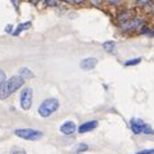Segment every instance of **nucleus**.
Masks as SVG:
<instances>
[{
  "label": "nucleus",
  "mask_w": 154,
  "mask_h": 154,
  "mask_svg": "<svg viewBox=\"0 0 154 154\" xmlns=\"http://www.w3.org/2000/svg\"><path fill=\"white\" fill-rule=\"evenodd\" d=\"M108 2L110 4H117V3H119V0H108Z\"/></svg>",
  "instance_id": "nucleus-23"
},
{
  "label": "nucleus",
  "mask_w": 154,
  "mask_h": 154,
  "mask_svg": "<svg viewBox=\"0 0 154 154\" xmlns=\"http://www.w3.org/2000/svg\"><path fill=\"white\" fill-rule=\"evenodd\" d=\"M136 154H154V149H144V150H140Z\"/></svg>",
  "instance_id": "nucleus-17"
},
{
  "label": "nucleus",
  "mask_w": 154,
  "mask_h": 154,
  "mask_svg": "<svg viewBox=\"0 0 154 154\" xmlns=\"http://www.w3.org/2000/svg\"><path fill=\"white\" fill-rule=\"evenodd\" d=\"M18 72H20V75L22 76L23 79H31V78H34V72L30 69H27V67H21Z\"/></svg>",
  "instance_id": "nucleus-12"
},
{
  "label": "nucleus",
  "mask_w": 154,
  "mask_h": 154,
  "mask_svg": "<svg viewBox=\"0 0 154 154\" xmlns=\"http://www.w3.org/2000/svg\"><path fill=\"white\" fill-rule=\"evenodd\" d=\"M101 2H102V0H91V3L95 4V5H100Z\"/></svg>",
  "instance_id": "nucleus-21"
},
{
  "label": "nucleus",
  "mask_w": 154,
  "mask_h": 154,
  "mask_svg": "<svg viewBox=\"0 0 154 154\" xmlns=\"http://www.w3.org/2000/svg\"><path fill=\"white\" fill-rule=\"evenodd\" d=\"M137 4L141 7H145V5H149V4H150V0H137Z\"/></svg>",
  "instance_id": "nucleus-18"
},
{
  "label": "nucleus",
  "mask_w": 154,
  "mask_h": 154,
  "mask_svg": "<svg viewBox=\"0 0 154 154\" xmlns=\"http://www.w3.org/2000/svg\"><path fill=\"white\" fill-rule=\"evenodd\" d=\"M131 18H134V12H132V11L122 12V13H119V16H118V21H119V22H125V21H128Z\"/></svg>",
  "instance_id": "nucleus-11"
},
{
  "label": "nucleus",
  "mask_w": 154,
  "mask_h": 154,
  "mask_svg": "<svg viewBox=\"0 0 154 154\" xmlns=\"http://www.w3.org/2000/svg\"><path fill=\"white\" fill-rule=\"evenodd\" d=\"M63 2H66V3H69V4H71V3H74V0H63Z\"/></svg>",
  "instance_id": "nucleus-25"
},
{
  "label": "nucleus",
  "mask_w": 154,
  "mask_h": 154,
  "mask_svg": "<svg viewBox=\"0 0 154 154\" xmlns=\"http://www.w3.org/2000/svg\"><path fill=\"white\" fill-rule=\"evenodd\" d=\"M12 3H13V5L16 7V9H18V0H11Z\"/></svg>",
  "instance_id": "nucleus-22"
},
{
  "label": "nucleus",
  "mask_w": 154,
  "mask_h": 154,
  "mask_svg": "<svg viewBox=\"0 0 154 154\" xmlns=\"http://www.w3.org/2000/svg\"><path fill=\"white\" fill-rule=\"evenodd\" d=\"M12 31H13V26H12V25H7V26H5V32L11 34Z\"/></svg>",
  "instance_id": "nucleus-20"
},
{
  "label": "nucleus",
  "mask_w": 154,
  "mask_h": 154,
  "mask_svg": "<svg viewBox=\"0 0 154 154\" xmlns=\"http://www.w3.org/2000/svg\"><path fill=\"white\" fill-rule=\"evenodd\" d=\"M4 80H5V72H4L2 69H0V85L3 84Z\"/></svg>",
  "instance_id": "nucleus-19"
},
{
  "label": "nucleus",
  "mask_w": 154,
  "mask_h": 154,
  "mask_svg": "<svg viewBox=\"0 0 154 154\" xmlns=\"http://www.w3.org/2000/svg\"><path fill=\"white\" fill-rule=\"evenodd\" d=\"M60 131H61L63 135H72L76 131V126H75L74 122L67 121V122L63 123L61 127H60Z\"/></svg>",
  "instance_id": "nucleus-8"
},
{
  "label": "nucleus",
  "mask_w": 154,
  "mask_h": 154,
  "mask_svg": "<svg viewBox=\"0 0 154 154\" xmlns=\"http://www.w3.org/2000/svg\"><path fill=\"white\" fill-rule=\"evenodd\" d=\"M30 26H31V22H30V21H26V22H23V23H20L18 26H17V29L14 30L13 32V35L14 36H17V35H20L21 32L23 31V30H27V29H30Z\"/></svg>",
  "instance_id": "nucleus-10"
},
{
  "label": "nucleus",
  "mask_w": 154,
  "mask_h": 154,
  "mask_svg": "<svg viewBox=\"0 0 154 154\" xmlns=\"http://www.w3.org/2000/svg\"><path fill=\"white\" fill-rule=\"evenodd\" d=\"M130 127L132 132H134L135 135H154V130L148 125V123H145L144 121H141L139 118H132L130 121Z\"/></svg>",
  "instance_id": "nucleus-3"
},
{
  "label": "nucleus",
  "mask_w": 154,
  "mask_h": 154,
  "mask_svg": "<svg viewBox=\"0 0 154 154\" xmlns=\"http://www.w3.org/2000/svg\"><path fill=\"white\" fill-rule=\"evenodd\" d=\"M141 62V58L137 57V58H134V60H128V61L125 62V66H135V65H139Z\"/></svg>",
  "instance_id": "nucleus-14"
},
{
  "label": "nucleus",
  "mask_w": 154,
  "mask_h": 154,
  "mask_svg": "<svg viewBox=\"0 0 154 154\" xmlns=\"http://www.w3.org/2000/svg\"><path fill=\"white\" fill-rule=\"evenodd\" d=\"M97 126H98V122H97V121H89V122H85V123H83L82 126H79L78 132H79V134H85V132L93 131Z\"/></svg>",
  "instance_id": "nucleus-9"
},
{
  "label": "nucleus",
  "mask_w": 154,
  "mask_h": 154,
  "mask_svg": "<svg viewBox=\"0 0 154 154\" xmlns=\"http://www.w3.org/2000/svg\"><path fill=\"white\" fill-rule=\"evenodd\" d=\"M14 135L20 139L29 140V141H35L43 137V132L34 130V128H20V130L14 131Z\"/></svg>",
  "instance_id": "nucleus-4"
},
{
  "label": "nucleus",
  "mask_w": 154,
  "mask_h": 154,
  "mask_svg": "<svg viewBox=\"0 0 154 154\" xmlns=\"http://www.w3.org/2000/svg\"><path fill=\"white\" fill-rule=\"evenodd\" d=\"M96 65H97V58L95 57H88L80 61V69L83 70H92L96 67Z\"/></svg>",
  "instance_id": "nucleus-7"
},
{
  "label": "nucleus",
  "mask_w": 154,
  "mask_h": 154,
  "mask_svg": "<svg viewBox=\"0 0 154 154\" xmlns=\"http://www.w3.org/2000/svg\"><path fill=\"white\" fill-rule=\"evenodd\" d=\"M85 0H74V3L75 4H82V3H84Z\"/></svg>",
  "instance_id": "nucleus-24"
},
{
  "label": "nucleus",
  "mask_w": 154,
  "mask_h": 154,
  "mask_svg": "<svg viewBox=\"0 0 154 154\" xmlns=\"http://www.w3.org/2000/svg\"><path fill=\"white\" fill-rule=\"evenodd\" d=\"M45 4L48 7H57L60 4V2L58 0H45Z\"/></svg>",
  "instance_id": "nucleus-16"
},
{
  "label": "nucleus",
  "mask_w": 154,
  "mask_h": 154,
  "mask_svg": "<svg viewBox=\"0 0 154 154\" xmlns=\"http://www.w3.org/2000/svg\"><path fill=\"white\" fill-rule=\"evenodd\" d=\"M20 105L23 110H29L32 105V89L26 87L20 95Z\"/></svg>",
  "instance_id": "nucleus-5"
},
{
  "label": "nucleus",
  "mask_w": 154,
  "mask_h": 154,
  "mask_svg": "<svg viewBox=\"0 0 154 154\" xmlns=\"http://www.w3.org/2000/svg\"><path fill=\"white\" fill-rule=\"evenodd\" d=\"M114 47H115V43L114 42H105L104 44H102V48H104L106 52H113L114 51Z\"/></svg>",
  "instance_id": "nucleus-13"
},
{
  "label": "nucleus",
  "mask_w": 154,
  "mask_h": 154,
  "mask_svg": "<svg viewBox=\"0 0 154 154\" xmlns=\"http://www.w3.org/2000/svg\"><path fill=\"white\" fill-rule=\"evenodd\" d=\"M85 150H88V145L87 144H79V145H76V148H75V153L76 154L85 152Z\"/></svg>",
  "instance_id": "nucleus-15"
},
{
  "label": "nucleus",
  "mask_w": 154,
  "mask_h": 154,
  "mask_svg": "<svg viewBox=\"0 0 154 154\" xmlns=\"http://www.w3.org/2000/svg\"><path fill=\"white\" fill-rule=\"evenodd\" d=\"M25 83V79L21 75H14L12 78L4 80L3 84L0 85V100L9 97L11 95H13L16 91L22 87Z\"/></svg>",
  "instance_id": "nucleus-1"
},
{
  "label": "nucleus",
  "mask_w": 154,
  "mask_h": 154,
  "mask_svg": "<svg viewBox=\"0 0 154 154\" xmlns=\"http://www.w3.org/2000/svg\"><path fill=\"white\" fill-rule=\"evenodd\" d=\"M60 108V101L54 97H51V98H47L42 102L38 108V113L42 118H48L51 117L53 113H56Z\"/></svg>",
  "instance_id": "nucleus-2"
},
{
  "label": "nucleus",
  "mask_w": 154,
  "mask_h": 154,
  "mask_svg": "<svg viewBox=\"0 0 154 154\" xmlns=\"http://www.w3.org/2000/svg\"><path fill=\"white\" fill-rule=\"evenodd\" d=\"M143 23L141 18H131L125 22H121V30L123 31H130V30H135L136 27H139Z\"/></svg>",
  "instance_id": "nucleus-6"
}]
</instances>
